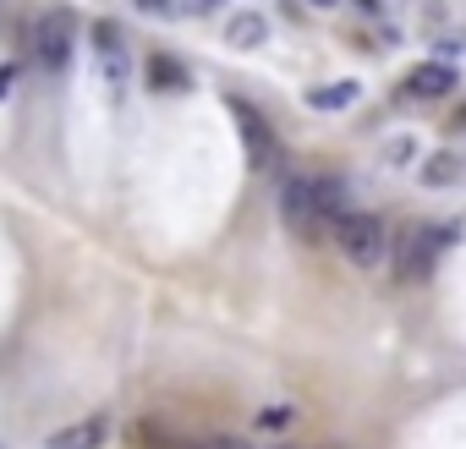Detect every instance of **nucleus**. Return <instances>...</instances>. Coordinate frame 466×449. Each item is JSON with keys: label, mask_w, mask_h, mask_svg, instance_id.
Segmentation results:
<instances>
[{"label": "nucleus", "mask_w": 466, "mask_h": 449, "mask_svg": "<svg viewBox=\"0 0 466 449\" xmlns=\"http://www.w3.org/2000/svg\"><path fill=\"white\" fill-rule=\"evenodd\" d=\"M329 242L340 247V258L351 269H379L390 258V231H384V219L368 214V208H346L335 224H329Z\"/></svg>", "instance_id": "f257e3e1"}, {"label": "nucleus", "mask_w": 466, "mask_h": 449, "mask_svg": "<svg viewBox=\"0 0 466 449\" xmlns=\"http://www.w3.org/2000/svg\"><path fill=\"white\" fill-rule=\"evenodd\" d=\"M450 242H455V224H417V231H406L395 242V280L400 285H422Z\"/></svg>", "instance_id": "f03ea898"}, {"label": "nucleus", "mask_w": 466, "mask_h": 449, "mask_svg": "<svg viewBox=\"0 0 466 449\" xmlns=\"http://www.w3.org/2000/svg\"><path fill=\"white\" fill-rule=\"evenodd\" d=\"M280 219H286V231L297 242H324L329 236V219H324V208H319V197H313V186L302 175L280 181Z\"/></svg>", "instance_id": "7ed1b4c3"}, {"label": "nucleus", "mask_w": 466, "mask_h": 449, "mask_svg": "<svg viewBox=\"0 0 466 449\" xmlns=\"http://www.w3.org/2000/svg\"><path fill=\"white\" fill-rule=\"evenodd\" d=\"M72 45H77V28H72V12H45V17H34V28H28V50H34V61L45 66V72H66L72 66Z\"/></svg>", "instance_id": "20e7f679"}, {"label": "nucleus", "mask_w": 466, "mask_h": 449, "mask_svg": "<svg viewBox=\"0 0 466 449\" xmlns=\"http://www.w3.org/2000/svg\"><path fill=\"white\" fill-rule=\"evenodd\" d=\"M230 110H237V121H242V137H248L253 165H275V159H280V143H275V132L258 121V110H253V105H242V99H230Z\"/></svg>", "instance_id": "39448f33"}, {"label": "nucleus", "mask_w": 466, "mask_h": 449, "mask_svg": "<svg viewBox=\"0 0 466 449\" xmlns=\"http://www.w3.org/2000/svg\"><path fill=\"white\" fill-rule=\"evenodd\" d=\"M110 438V422L105 416H83V422H66L45 438V449H105Z\"/></svg>", "instance_id": "423d86ee"}, {"label": "nucleus", "mask_w": 466, "mask_h": 449, "mask_svg": "<svg viewBox=\"0 0 466 449\" xmlns=\"http://www.w3.org/2000/svg\"><path fill=\"white\" fill-rule=\"evenodd\" d=\"M450 88H455V66L450 61H422L406 77V94L411 99H450Z\"/></svg>", "instance_id": "0eeeda50"}, {"label": "nucleus", "mask_w": 466, "mask_h": 449, "mask_svg": "<svg viewBox=\"0 0 466 449\" xmlns=\"http://www.w3.org/2000/svg\"><path fill=\"white\" fill-rule=\"evenodd\" d=\"M269 39V17L258 12H237V17H225V45H237V50H258Z\"/></svg>", "instance_id": "6e6552de"}, {"label": "nucleus", "mask_w": 466, "mask_h": 449, "mask_svg": "<svg viewBox=\"0 0 466 449\" xmlns=\"http://www.w3.org/2000/svg\"><path fill=\"white\" fill-rule=\"evenodd\" d=\"M357 99H362V83H357V77H340V83H324V88L308 94V105L324 110V115H335V110H346V105H357Z\"/></svg>", "instance_id": "1a4fd4ad"}, {"label": "nucleus", "mask_w": 466, "mask_h": 449, "mask_svg": "<svg viewBox=\"0 0 466 449\" xmlns=\"http://www.w3.org/2000/svg\"><path fill=\"white\" fill-rule=\"evenodd\" d=\"M148 83H154V88H187V66L170 61V55H154V61H148Z\"/></svg>", "instance_id": "9d476101"}, {"label": "nucleus", "mask_w": 466, "mask_h": 449, "mask_svg": "<svg viewBox=\"0 0 466 449\" xmlns=\"http://www.w3.org/2000/svg\"><path fill=\"white\" fill-rule=\"evenodd\" d=\"M461 175V154H433L428 165H422V181L428 186H444V181H455Z\"/></svg>", "instance_id": "9b49d317"}, {"label": "nucleus", "mask_w": 466, "mask_h": 449, "mask_svg": "<svg viewBox=\"0 0 466 449\" xmlns=\"http://www.w3.org/2000/svg\"><path fill=\"white\" fill-rule=\"evenodd\" d=\"M258 427H291V405H264L258 411Z\"/></svg>", "instance_id": "f8f14e48"}, {"label": "nucleus", "mask_w": 466, "mask_h": 449, "mask_svg": "<svg viewBox=\"0 0 466 449\" xmlns=\"http://www.w3.org/2000/svg\"><path fill=\"white\" fill-rule=\"evenodd\" d=\"M411 154H417V143H411V137H400V143H390V165H406Z\"/></svg>", "instance_id": "ddd939ff"}, {"label": "nucleus", "mask_w": 466, "mask_h": 449, "mask_svg": "<svg viewBox=\"0 0 466 449\" xmlns=\"http://www.w3.org/2000/svg\"><path fill=\"white\" fill-rule=\"evenodd\" d=\"M198 449H253V444H242V438H208V444H198Z\"/></svg>", "instance_id": "4468645a"}, {"label": "nucleus", "mask_w": 466, "mask_h": 449, "mask_svg": "<svg viewBox=\"0 0 466 449\" xmlns=\"http://www.w3.org/2000/svg\"><path fill=\"white\" fill-rule=\"evenodd\" d=\"M351 6H357V12H362V17H373V23H379V17H384V6H379V0H351Z\"/></svg>", "instance_id": "2eb2a0df"}, {"label": "nucleus", "mask_w": 466, "mask_h": 449, "mask_svg": "<svg viewBox=\"0 0 466 449\" xmlns=\"http://www.w3.org/2000/svg\"><path fill=\"white\" fill-rule=\"evenodd\" d=\"M12 83H17V66H0V99L12 94Z\"/></svg>", "instance_id": "dca6fc26"}, {"label": "nucleus", "mask_w": 466, "mask_h": 449, "mask_svg": "<svg viewBox=\"0 0 466 449\" xmlns=\"http://www.w3.org/2000/svg\"><path fill=\"white\" fill-rule=\"evenodd\" d=\"M137 6H148V12H165V6H170V0H137Z\"/></svg>", "instance_id": "f3484780"}, {"label": "nucleus", "mask_w": 466, "mask_h": 449, "mask_svg": "<svg viewBox=\"0 0 466 449\" xmlns=\"http://www.w3.org/2000/svg\"><path fill=\"white\" fill-rule=\"evenodd\" d=\"M313 6H335V0H313Z\"/></svg>", "instance_id": "a211bd4d"}]
</instances>
